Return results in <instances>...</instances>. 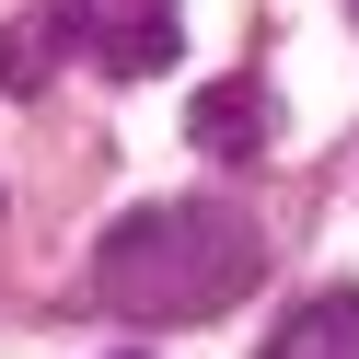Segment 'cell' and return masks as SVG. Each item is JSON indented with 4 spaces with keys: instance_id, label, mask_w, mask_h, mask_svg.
<instances>
[{
    "instance_id": "obj_1",
    "label": "cell",
    "mask_w": 359,
    "mask_h": 359,
    "mask_svg": "<svg viewBox=\"0 0 359 359\" xmlns=\"http://www.w3.org/2000/svg\"><path fill=\"white\" fill-rule=\"evenodd\" d=\"M266 278V232L232 197H151L93 243V302L128 325H209Z\"/></svg>"
},
{
    "instance_id": "obj_3",
    "label": "cell",
    "mask_w": 359,
    "mask_h": 359,
    "mask_svg": "<svg viewBox=\"0 0 359 359\" xmlns=\"http://www.w3.org/2000/svg\"><path fill=\"white\" fill-rule=\"evenodd\" d=\"M255 359H359V290H302Z\"/></svg>"
},
{
    "instance_id": "obj_2",
    "label": "cell",
    "mask_w": 359,
    "mask_h": 359,
    "mask_svg": "<svg viewBox=\"0 0 359 359\" xmlns=\"http://www.w3.org/2000/svg\"><path fill=\"white\" fill-rule=\"evenodd\" d=\"M186 140L209 151V163H255V151L278 140V116H266V81H255V70H232V81H209V93L186 104Z\"/></svg>"
},
{
    "instance_id": "obj_6",
    "label": "cell",
    "mask_w": 359,
    "mask_h": 359,
    "mask_svg": "<svg viewBox=\"0 0 359 359\" xmlns=\"http://www.w3.org/2000/svg\"><path fill=\"white\" fill-rule=\"evenodd\" d=\"M348 12H359V0H348Z\"/></svg>"
},
{
    "instance_id": "obj_5",
    "label": "cell",
    "mask_w": 359,
    "mask_h": 359,
    "mask_svg": "<svg viewBox=\"0 0 359 359\" xmlns=\"http://www.w3.org/2000/svg\"><path fill=\"white\" fill-rule=\"evenodd\" d=\"M128 359H140V348H128Z\"/></svg>"
},
{
    "instance_id": "obj_4",
    "label": "cell",
    "mask_w": 359,
    "mask_h": 359,
    "mask_svg": "<svg viewBox=\"0 0 359 359\" xmlns=\"http://www.w3.org/2000/svg\"><path fill=\"white\" fill-rule=\"evenodd\" d=\"M58 58H70V24L58 12H24V24H0V93H47Z\"/></svg>"
}]
</instances>
